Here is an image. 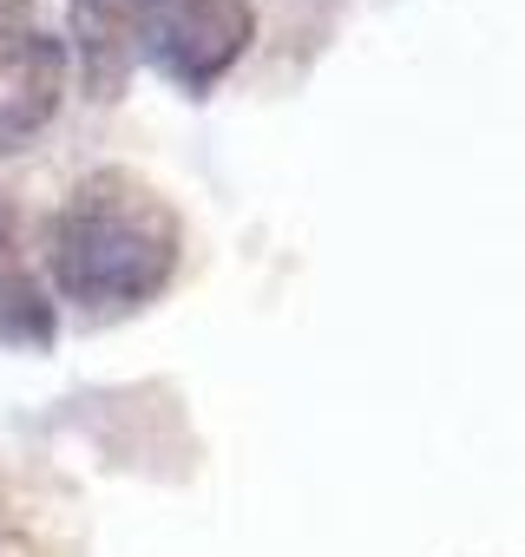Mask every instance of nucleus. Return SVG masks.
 <instances>
[{
  "instance_id": "1",
  "label": "nucleus",
  "mask_w": 525,
  "mask_h": 557,
  "mask_svg": "<svg viewBox=\"0 0 525 557\" xmlns=\"http://www.w3.org/2000/svg\"><path fill=\"white\" fill-rule=\"evenodd\" d=\"M184 256V223L158 184L125 164L86 171L47 223L53 289L86 315H132L158 302Z\"/></svg>"
},
{
  "instance_id": "2",
  "label": "nucleus",
  "mask_w": 525,
  "mask_h": 557,
  "mask_svg": "<svg viewBox=\"0 0 525 557\" xmlns=\"http://www.w3.org/2000/svg\"><path fill=\"white\" fill-rule=\"evenodd\" d=\"M73 60L93 99H119L138 66L178 92H210L256 40L249 0H73Z\"/></svg>"
},
{
  "instance_id": "3",
  "label": "nucleus",
  "mask_w": 525,
  "mask_h": 557,
  "mask_svg": "<svg viewBox=\"0 0 525 557\" xmlns=\"http://www.w3.org/2000/svg\"><path fill=\"white\" fill-rule=\"evenodd\" d=\"M66 99V40L40 27L0 34V158L27 151Z\"/></svg>"
},
{
  "instance_id": "4",
  "label": "nucleus",
  "mask_w": 525,
  "mask_h": 557,
  "mask_svg": "<svg viewBox=\"0 0 525 557\" xmlns=\"http://www.w3.org/2000/svg\"><path fill=\"white\" fill-rule=\"evenodd\" d=\"M60 335V309L40 283V269L27 256V236H21V210L14 197H0V348H53Z\"/></svg>"
}]
</instances>
